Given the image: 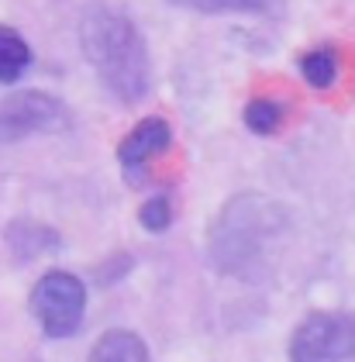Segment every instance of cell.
<instances>
[{"label": "cell", "mask_w": 355, "mask_h": 362, "mask_svg": "<svg viewBox=\"0 0 355 362\" xmlns=\"http://www.w3.org/2000/svg\"><path fill=\"white\" fill-rule=\"evenodd\" d=\"M31 62V49L28 42L14 28L0 25V83H14Z\"/></svg>", "instance_id": "obj_9"}, {"label": "cell", "mask_w": 355, "mask_h": 362, "mask_svg": "<svg viewBox=\"0 0 355 362\" xmlns=\"http://www.w3.org/2000/svg\"><path fill=\"white\" fill-rule=\"evenodd\" d=\"M86 62L97 69L110 93L124 104H135L149 90V52L132 18L110 7H93L80 25Z\"/></svg>", "instance_id": "obj_1"}, {"label": "cell", "mask_w": 355, "mask_h": 362, "mask_svg": "<svg viewBox=\"0 0 355 362\" xmlns=\"http://www.w3.org/2000/svg\"><path fill=\"white\" fill-rule=\"evenodd\" d=\"M187 7H197V11H255V14H273L279 7V0H180Z\"/></svg>", "instance_id": "obj_12"}, {"label": "cell", "mask_w": 355, "mask_h": 362, "mask_svg": "<svg viewBox=\"0 0 355 362\" xmlns=\"http://www.w3.org/2000/svg\"><path fill=\"white\" fill-rule=\"evenodd\" d=\"M279 121H283V107L269 100V97H255V100H248L245 104V124L255 132V135H269L279 128Z\"/></svg>", "instance_id": "obj_11"}, {"label": "cell", "mask_w": 355, "mask_h": 362, "mask_svg": "<svg viewBox=\"0 0 355 362\" xmlns=\"http://www.w3.org/2000/svg\"><path fill=\"white\" fill-rule=\"evenodd\" d=\"M90 362H152L149 349L135 332H107L97 338Z\"/></svg>", "instance_id": "obj_8"}, {"label": "cell", "mask_w": 355, "mask_h": 362, "mask_svg": "<svg viewBox=\"0 0 355 362\" xmlns=\"http://www.w3.org/2000/svg\"><path fill=\"white\" fill-rule=\"evenodd\" d=\"M4 238H7V245L14 252V259H21V262L25 259H38L42 252L59 249V235H55L52 228H45V224H38V221H28V218L11 224Z\"/></svg>", "instance_id": "obj_7"}, {"label": "cell", "mask_w": 355, "mask_h": 362, "mask_svg": "<svg viewBox=\"0 0 355 362\" xmlns=\"http://www.w3.org/2000/svg\"><path fill=\"white\" fill-rule=\"evenodd\" d=\"M355 356V317L318 310L307 314L290 341L293 362H349Z\"/></svg>", "instance_id": "obj_4"}, {"label": "cell", "mask_w": 355, "mask_h": 362, "mask_svg": "<svg viewBox=\"0 0 355 362\" xmlns=\"http://www.w3.org/2000/svg\"><path fill=\"white\" fill-rule=\"evenodd\" d=\"M66 121L59 100L49 93L28 90L0 100V141H21L38 132H55Z\"/></svg>", "instance_id": "obj_5"}, {"label": "cell", "mask_w": 355, "mask_h": 362, "mask_svg": "<svg viewBox=\"0 0 355 362\" xmlns=\"http://www.w3.org/2000/svg\"><path fill=\"white\" fill-rule=\"evenodd\" d=\"M169 145H173L169 121H163V117H145V121H138L135 128L121 139L117 159H121L124 166H141V163L156 159L159 152H165Z\"/></svg>", "instance_id": "obj_6"}, {"label": "cell", "mask_w": 355, "mask_h": 362, "mask_svg": "<svg viewBox=\"0 0 355 362\" xmlns=\"http://www.w3.org/2000/svg\"><path fill=\"white\" fill-rule=\"evenodd\" d=\"M86 310V286L73 273H45L31 290V314L49 338H69L80 332Z\"/></svg>", "instance_id": "obj_3"}, {"label": "cell", "mask_w": 355, "mask_h": 362, "mask_svg": "<svg viewBox=\"0 0 355 362\" xmlns=\"http://www.w3.org/2000/svg\"><path fill=\"white\" fill-rule=\"evenodd\" d=\"M138 221H141V228H149V231H165V228H169V221H173L169 197H152V200L141 207Z\"/></svg>", "instance_id": "obj_13"}, {"label": "cell", "mask_w": 355, "mask_h": 362, "mask_svg": "<svg viewBox=\"0 0 355 362\" xmlns=\"http://www.w3.org/2000/svg\"><path fill=\"white\" fill-rule=\"evenodd\" d=\"M301 76L314 90H328L334 80H338V56L334 49H314L301 59Z\"/></svg>", "instance_id": "obj_10"}, {"label": "cell", "mask_w": 355, "mask_h": 362, "mask_svg": "<svg viewBox=\"0 0 355 362\" xmlns=\"http://www.w3.org/2000/svg\"><path fill=\"white\" fill-rule=\"evenodd\" d=\"M279 231V214L266 197H235L218 218L211 255L218 269L252 276L266 266V249Z\"/></svg>", "instance_id": "obj_2"}]
</instances>
